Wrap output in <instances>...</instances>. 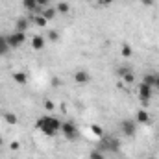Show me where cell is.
Wrapping results in <instances>:
<instances>
[{
  "label": "cell",
  "instance_id": "obj_1",
  "mask_svg": "<svg viewBox=\"0 0 159 159\" xmlns=\"http://www.w3.org/2000/svg\"><path fill=\"white\" fill-rule=\"evenodd\" d=\"M35 128L41 129L46 137H56V135L61 131V120L56 119V117H52V115H44V117L37 119Z\"/></svg>",
  "mask_w": 159,
  "mask_h": 159
},
{
  "label": "cell",
  "instance_id": "obj_2",
  "mask_svg": "<svg viewBox=\"0 0 159 159\" xmlns=\"http://www.w3.org/2000/svg\"><path fill=\"white\" fill-rule=\"evenodd\" d=\"M100 150L106 154V152H109V154H117L120 150V143L117 137H113V135H109V137H102L100 139Z\"/></svg>",
  "mask_w": 159,
  "mask_h": 159
},
{
  "label": "cell",
  "instance_id": "obj_3",
  "mask_svg": "<svg viewBox=\"0 0 159 159\" xmlns=\"http://www.w3.org/2000/svg\"><path fill=\"white\" fill-rule=\"evenodd\" d=\"M137 94H139V100H141L144 106H148L150 100H152V96H154V87L148 85V83H144V81H141V83L137 85Z\"/></svg>",
  "mask_w": 159,
  "mask_h": 159
},
{
  "label": "cell",
  "instance_id": "obj_4",
  "mask_svg": "<svg viewBox=\"0 0 159 159\" xmlns=\"http://www.w3.org/2000/svg\"><path fill=\"white\" fill-rule=\"evenodd\" d=\"M59 133H63V137L69 139V141H76V137H78V128H76L74 122H61V131H59Z\"/></svg>",
  "mask_w": 159,
  "mask_h": 159
},
{
  "label": "cell",
  "instance_id": "obj_5",
  "mask_svg": "<svg viewBox=\"0 0 159 159\" xmlns=\"http://www.w3.org/2000/svg\"><path fill=\"white\" fill-rule=\"evenodd\" d=\"M137 122L133 119H126L120 122V131H122V135L124 137H133L135 133H137Z\"/></svg>",
  "mask_w": 159,
  "mask_h": 159
},
{
  "label": "cell",
  "instance_id": "obj_6",
  "mask_svg": "<svg viewBox=\"0 0 159 159\" xmlns=\"http://www.w3.org/2000/svg\"><path fill=\"white\" fill-rule=\"evenodd\" d=\"M24 41H26V34L24 32H19V30H15L13 34L7 35V43H9L11 48H19Z\"/></svg>",
  "mask_w": 159,
  "mask_h": 159
},
{
  "label": "cell",
  "instance_id": "obj_7",
  "mask_svg": "<svg viewBox=\"0 0 159 159\" xmlns=\"http://www.w3.org/2000/svg\"><path fill=\"white\" fill-rule=\"evenodd\" d=\"M74 81L80 83V85H85V83L91 81V74H89L87 70H76V72H74Z\"/></svg>",
  "mask_w": 159,
  "mask_h": 159
},
{
  "label": "cell",
  "instance_id": "obj_8",
  "mask_svg": "<svg viewBox=\"0 0 159 159\" xmlns=\"http://www.w3.org/2000/svg\"><path fill=\"white\" fill-rule=\"evenodd\" d=\"M135 122L137 124H148L150 122V115H148V111L146 109H139L137 113H135Z\"/></svg>",
  "mask_w": 159,
  "mask_h": 159
},
{
  "label": "cell",
  "instance_id": "obj_9",
  "mask_svg": "<svg viewBox=\"0 0 159 159\" xmlns=\"http://www.w3.org/2000/svg\"><path fill=\"white\" fill-rule=\"evenodd\" d=\"M9 50H11V46H9V43H7V35H2V34H0V57L6 56Z\"/></svg>",
  "mask_w": 159,
  "mask_h": 159
},
{
  "label": "cell",
  "instance_id": "obj_10",
  "mask_svg": "<svg viewBox=\"0 0 159 159\" xmlns=\"http://www.w3.org/2000/svg\"><path fill=\"white\" fill-rule=\"evenodd\" d=\"M44 44H46V41H44L43 35H34V39H32V48L34 50H43Z\"/></svg>",
  "mask_w": 159,
  "mask_h": 159
},
{
  "label": "cell",
  "instance_id": "obj_11",
  "mask_svg": "<svg viewBox=\"0 0 159 159\" xmlns=\"http://www.w3.org/2000/svg\"><path fill=\"white\" fill-rule=\"evenodd\" d=\"M41 15L44 17V20H52V19L57 15V11H56V7H54V6H48V7H44V9L41 11Z\"/></svg>",
  "mask_w": 159,
  "mask_h": 159
},
{
  "label": "cell",
  "instance_id": "obj_12",
  "mask_svg": "<svg viewBox=\"0 0 159 159\" xmlns=\"http://www.w3.org/2000/svg\"><path fill=\"white\" fill-rule=\"evenodd\" d=\"M13 80H15L17 83H20V85H24V83L28 81V76H26V72H15V74H13Z\"/></svg>",
  "mask_w": 159,
  "mask_h": 159
},
{
  "label": "cell",
  "instance_id": "obj_13",
  "mask_svg": "<svg viewBox=\"0 0 159 159\" xmlns=\"http://www.w3.org/2000/svg\"><path fill=\"white\" fill-rule=\"evenodd\" d=\"M4 120H6V122H7V124H11V126H15V124H17V115H15V113H9V111H6V113H4Z\"/></svg>",
  "mask_w": 159,
  "mask_h": 159
},
{
  "label": "cell",
  "instance_id": "obj_14",
  "mask_svg": "<svg viewBox=\"0 0 159 159\" xmlns=\"http://www.w3.org/2000/svg\"><path fill=\"white\" fill-rule=\"evenodd\" d=\"M56 7V11L57 13H69V9H70V6H69V2H59L57 6H54Z\"/></svg>",
  "mask_w": 159,
  "mask_h": 159
},
{
  "label": "cell",
  "instance_id": "obj_15",
  "mask_svg": "<svg viewBox=\"0 0 159 159\" xmlns=\"http://www.w3.org/2000/svg\"><path fill=\"white\" fill-rule=\"evenodd\" d=\"M89 159H106V154H104L100 148H96V150H91V154H89Z\"/></svg>",
  "mask_w": 159,
  "mask_h": 159
},
{
  "label": "cell",
  "instance_id": "obj_16",
  "mask_svg": "<svg viewBox=\"0 0 159 159\" xmlns=\"http://www.w3.org/2000/svg\"><path fill=\"white\" fill-rule=\"evenodd\" d=\"M17 30L26 34V30H28V22H26V19H19V20H17Z\"/></svg>",
  "mask_w": 159,
  "mask_h": 159
},
{
  "label": "cell",
  "instance_id": "obj_17",
  "mask_svg": "<svg viewBox=\"0 0 159 159\" xmlns=\"http://www.w3.org/2000/svg\"><path fill=\"white\" fill-rule=\"evenodd\" d=\"M143 81L144 83H148V85H152L154 87V83H156V74H146L144 78H143Z\"/></svg>",
  "mask_w": 159,
  "mask_h": 159
},
{
  "label": "cell",
  "instance_id": "obj_18",
  "mask_svg": "<svg viewBox=\"0 0 159 159\" xmlns=\"http://www.w3.org/2000/svg\"><path fill=\"white\" fill-rule=\"evenodd\" d=\"M120 52H122L124 57H129V56H131V46H129V44H122V50H120Z\"/></svg>",
  "mask_w": 159,
  "mask_h": 159
},
{
  "label": "cell",
  "instance_id": "obj_19",
  "mask_svg": "<svg viewBox=\"0 0 159 159\" xmlns=\"http://www.w3.org/2000/svg\"><path fill=\"white\" fill-rule=\"evenodd\" d=\"M34 20H35V24H37V26H41V28H43V26H46V22H48V20H44V17H43V15L34 17Z\"/></svg>",
  "mask_w": 159,
  "mask_h": 159
},
{
  "label": "cell",
  "instance_id": "obj_20",
  "mask_svg": "<svg viewBox=\"0 0 159 159\" xmlns=\"http://www.w3.org/2000/svg\"><path fill=\"white\" fill-rule=\"evenodd\" d=\"M46 35H48V39H50V41H57V39H59V34H57L56 30H50Z\"/></svg>",
  "mask_w": 159,
  "mask_h": 159
},
{
  "label": "cell",
  "instance_id": "obj_21",
  "mask_svg": "<svg viewBox=\"0 0 159 159\" xmlns=\"http://www.w3.org/2000/svg\"><path fill=\"white\" fill-rule=\"evenodd\" d=\"M48 6H50V0H37V7H41V9H44Z\"/></svg>",
  "mask_w": 159,
  "mask_h": 159
},
{
  "label": "cell",
  "instance_id": "obj_22",
  "mask_svg": "<svg viewBox=\"0 0 159 159\" xmlns=\"http://www.w3.org/2000/svg\"><path fill=\"white\" fill-rule=\"evenodd\" d=\"M44 107H46V109H48V111H52V109H54V107H56V104H54V102H52V100H46V102H44Z\"/></svg>",
  "mask_w": 159,
  "mask_h": 159
},
{
  "label": "cell",
  "instance_id": "obj_23",
  "mask_svg": "<svg viewBox=\"0 0 159 159\" xmlns=\"http://www.w3.org/2000/svg\"><path fill=\"white\" fill-rule=\"evenodd\" d=\"M91 129H93V133H96V135H100V137H102V129H100L98 126H93Z\"/></svg>",
  "mask_w": 159,
  "mask_h": 159
},
{
  "label": "cell",
  "instance_id": "obj_24",
  "mask_svg": "<svg viewBox=\"0 0 159 159\" xmlns=\"http://www.w3.org/2000/svg\"><path fill=\"white\" fill-rule=\"evenodd\" d=\"M98 4H100V6H111V4H113V0H100Z\"/></svg>",
  "mask_w": 159,
  "mask_h": 159
},
{
  "label": "cell",
  "instance_id": "obj_25",
  "mask_svg": "<svg viewBox=\"0 0 159 159\" xmlns=\"http://www.w3.org/2000/svg\"><path fill=\"white\" fill-rule=\"evenodd\" d=\"M154 87H156V89H159V72L156 74V83H154Z\"/></svg>",
  "mask_w": 159,
  "mask_h": 159
},
{
  "label": "cell",
  "instance_id": "obj_26",
  "mask_svg": "<svg viewBox=\"0 0 159 159\" xmlns=\"http://www.w3.org/2000/svg\"><path fill=\"white\" fill-rule=\"evenodd\" d=\"M19 148V143H11V150H17Z\"/></svg>",
  "mask_w": 159,
  "mask_h": 159
},
{
  "label": "cell",
  "instance_id": "obj_27",
  "mask_svg": "<svg viewBox=\"0 0 159 159\" xmlns=\"http://www.w3.org/2000/svg\"><path fill=\"white\" fill-rule=\"evenodd\" d=\"M2 143H4V141H2V137H0V146H2Z\"/></svg>",
  "mask_w": 159,
  "mask_h": 159
},
{
  "label": "cell",
  "instance_id": "obj_28",
  "mask_svg": "<svg viewBox=\"0 0 159 159\" xmlns=\"http://www.w3.org/2000/svg\"><path fill=\"white\" fill-rule=\"evenodd\" d=\"M30 2H35V4H37V0H30Z\"/></svg>",
  "mask_w": 159,
  "mask_h": 159
},
{
  "label": "cell",
  "instance_id": "obj_29",
  "mask_svg": "<svg viewBox=\"0 0 159 159\" xmlns=\"http://www.w3.org/2000/svg\"><path fill=\"white\" fill-rule=\"evenodd\" d=\"M148 159H156V157H148Z\"/></svg>",
  "mask_w": 159,
  "mask_h": 159
},
{
  "label": "cell",
  "instance_id": "obj_30",
  "mask_svg": "<svg viewBox=\"0 0 159 159\" xmlns=\"http://www.w3.org/2000/svg\"><path fill=\"white\" fill-rule=\"evenodd\" d=\"M96 2H100V0H96Z\"/></svg>",
  "mask_w": 159,
  "mask_h": 159
}]
</instances>
